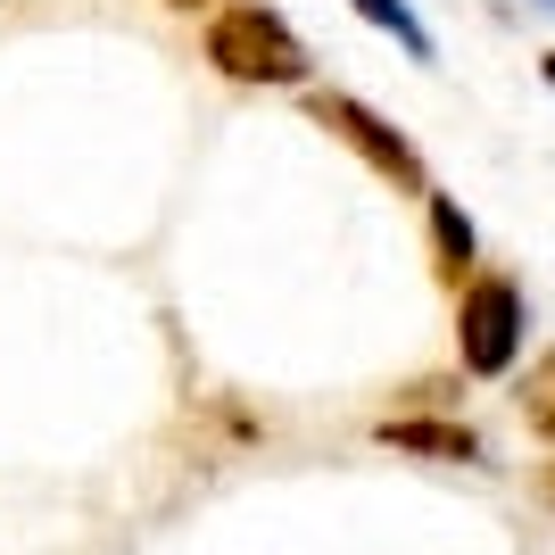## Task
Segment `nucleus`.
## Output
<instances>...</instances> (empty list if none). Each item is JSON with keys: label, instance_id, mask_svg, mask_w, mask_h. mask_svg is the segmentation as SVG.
Wrapping results in <instances>:
<instances>
[{"label": "nucleus", "instance_id": "nucleus-1", "mask_svg": "<svg viewBox=\"0 0 555 555\" xmlns=\"http://www.w3.org/2000/svg\"><path fill=\"white\" fill-rule=\"evenodd\" d=\"M199 59L224 83H249V92H307V75H315L299 25L282 17L274 0H224V9H208Z\"/></svg>", "mask_w": 555, "mask_h": 555}, {"label": "nucleus", "instance_id": "nucleus-2", "mask_svg": "<svg viewBox=\"0 0 555 555\" xmlns=\"http://www.w3.org/2000/svg\"><path fill=\"white\" fill-rule=\"evenodd\" d=\"M307 125H324L340 150H357V166L365 175H382L390 191H406V199H423L431 191V166H423V150L406 133H398L382 108H365L357 92H332V83H307Z\"/></svg>", "mask_w": 555, "mask_h": 555}, {"label": "nucleus", "instance_id": "nucleus-3", "mask_svg": "<svg viewBox=\"0 0 555 555\" xmlns=\"http://www.w3.org/2000/svg\"><path fill=\"white\" fill-rule=\"evenodd\" d=\"M522 332H531V299H522V282L514 274H473L456 291V357L473 382H506L522 365Z\"/></svg>", "mask_w": 555, "mask_h": 555}, {"label": "nucleus", "instance_id": "nucleus-4", "mask_svg": "<svg viewBox=\"0 0 555 555\" xmlns=\"http://www.w3.org/2000/svg\"><path fill=\"white\" fill-rule=\"evenodd\" d=\"M373 440L390 456H423V464H489V440L464 415H382Z\"/></svg>", "mask_w": 555, "mask_h": 555}, {"label": "nucleus", "instance_id": "nucleus-5", "mask_svg": "<svg viewBox=\"0 0 555 555\" xmlns=\"http://www.w3.org/2000/svg\"><path fill=\"white\" fill-rule=\"evenodd\" d=\"M423 224H431V282H440V291H464V282L481 274V232H473V216H464L448 191H423Z\"/></svg>", "mask_w": 555, "mask_h": 555}, {"label": "nucleus", "instance_id": "nucleus-6", "mask_svg": "<svg viewBox=\"0 0 555 555\" xmlns=\"http://www.w3.org/2000/svg\"><path fill=\"white\" fill-rule=\"evenodd\" d=\"M514 415H522L531 440L555 448V348H539L531 365H522V382H514Z\"/></svg>", "mask_w": 555, "mask_h": 555}, {"label": "nucleus", "instance_id": "nucleus-7", "mask_svg": "<svg viewBox=\"0 0 555 555\" xmlns=\"http://www.w3.org/2000/svg\"><path fill=\"white\" fill-rule=\"evenodd\" d=\"M365 25H382V34H398L406 42V59H431V34H423V17L406 9V0H348Z\"/></svg>", "mask_w": 555, "mask_h": 555}, {"label": "nucleus", "instance_id": "nucleus-8", "mask_svg": "<svg viewBox=\"0 0 555 555\" xmlns=\"http://www.w3.org/2000/svg\"><path fill=\"white\" fill-rule=\"evenodd\" d=\"M158 9H175V17H208V9H224V0H158Z\"/></svg>", "mask_w": 555, "mask_h": 555}, {"label": "nucleus", "instance_id": "nucleus-9", "mask_svg": "<svg viewBox=\"0 0 555 555\" xmlns=\"http://www.w3.org/2000/svg\"><path fill=\"white\" fill-rule=\"evenodd\" d=\"M539 75H547V92H555V50H547V59H539Z\"/></svg>", "mask_w": 555, "mask_h": 555}, {"label": "nucleus", "instance_id": "nucleus-10", "mask_svg": "<svg viewBox=\"0 0 555 555\" xmlns=\"http://www.w3.org/2000/svg\"><path fill=\"white\" fill-rule=\"evenodd\" d=\"M547 498H555V464H547Z\"/></svg>", "mask_w": 555, "mask_h": 555}, {"label": "nucleus", "instance_id": "nucleus-11", "mask_svg": "<svg viewBox=\"0 0 555 555\" xmlns=\"http://www.w3.org/2000/svg\"><path fill=\"white\" fill-rule=\"evenodd\" d=\"M547 9H555V0H547Z\"/></svg>", "mask_w": 555, "mask_h": 555}]
</instances>
